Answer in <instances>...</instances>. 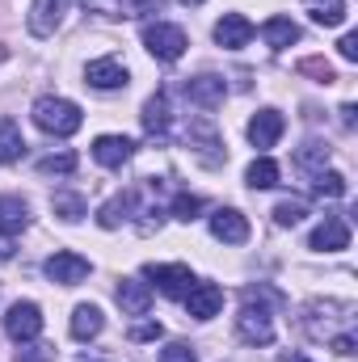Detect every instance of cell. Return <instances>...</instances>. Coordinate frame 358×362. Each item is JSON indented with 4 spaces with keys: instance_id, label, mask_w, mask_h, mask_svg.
<instances>
[{
    "instance_id": "obj_1",
    "label": "cell",
    "mask_w": 358,
    "mask_h": 362,
    "mask_svg": "<svg viewBox=\"0 0 358 362\" xmlns=\"http://www.w3.org/2000/svg\"><path fill=\"white\" fill-rule=\"evenodd\" d=\"M304 333L312 341H337L342 333H354V303H342V299H312L299 316Z\"/></svg>"
},
{
    "instance_id": "obj_2",
    "label": "cell",
    "mask_w": 358,
    "mask_h": 362,
    "mask_svg": "<svg viewBox=\"0 0 358 362\" xmlns=\"http://www.w3.org/2000/svg\"><path fill=\"white\" fill-rule=\"evenodd\" d=\"M34 122H38L47 135L68 139V135L81 131L85 118H81V105L68 101V97H38V101H34Z\"/></svg>"
},
{
    "instance_id": "obj_3",
    "label": "cell",
    "mask_w": 358,
    "mask_h": 362,
    "mask_svg": "<svg viewBox=\"0 0 358 362\" xmlns=\"http://www.w3.org/2000/svg\"><path fill=\"white\" fill-rule=\"evenodd\" d=\"M144 47H148V55L152 59H161V64H173L185 55V30L173 25V21H152V25H144Z\"/></svg>"
},
{
    "instance_id": "obj_4",
    "label": "cell",
    "mask_w": 358,
    "mask_h": 362,
    "mask_svg": "<svg viewBox=\"0 0 358 362\" xmlns=\"http://www.w3.org/2000/svg\"><path fill=\"white\" fill-rule=\"evenodd\" d=\"M236 333H241V341H249V346H270V341H274V320H270V312L258 299H245V308H241V316H236Z\"/></svg>"
},
{
    "instance_id": "obj_5",
    "label": "cell",
    "mask_w": 358,
    "mask_h": 362,
    "mask_svg": "<svg viewBox=\"0 0 358 362\" xmlns=\"http://www.w3.org/2000/svg\"><path fill=\"white\" fill-rule=\"evenodd\" d=\"M4 333H8L13 341H34V337L42 333V308L30 303V299L13 303L8 316H4Z\"/></svg>"
},
{
    "instance_id": "obj_6",
    "label": "cell",
    "mask_w": 358,
    "mask_h": 362,
    "mask_svg": "<svg viewBox=\"0 0 358 362\" xmlns=\"http://www.w3.org/2000/svg\"><path fill=\"white\" fill-rule=\"evenodd\" d=\"M68 8H72V0H34V4H30V17H25L30 34H34V38H51V34L64 25Z\"/></svg>"
},
{
    "instance_id": "obj_7",
    "label": "cell",
    "mask_w": 358,
    "mask_h": 362,
    "mask_svg": "<svg viewBox=\"0 0 358 362\" xmlns=\"http://www.w3.org/2000/svg\"><path fill=\"white\" fill-rule=\"evenodd\" d=\"M219 308H224V291L215 282H194L185 291V312L194 320H211V316H219Z\"/></svg>"
},
{
    "instance_id": "obj_8",
    "label": "cell",
    "mask_w": 358,
    "mask_h": 362,
    "mask_svg": "<svg viewBox=\"0 0 358 362\" xmlns=\"http://www.w3.org/2000/svg\"><path fill=\"white\" fill-rule=\"evenodd\" d=\"M127 64L122 59H114V55H105V59H93L89 68H85V85H93V89H127Z\"/></svg>"
},
{
    "instance_id": "obj_9",
    "label": "cell",
    "mask_w": 358,
    "mask_h": 362,
    "mask_svg": "<svg viewBox=\"0 0 358 362\" xmlns=\"http://www.w3.org/2000/svg\"><path fill=\"white\" fill-rule=\"evenodd\" d=\"M42 270H47L51 282H59V286H76V282L89 278V262L81 253H55V257H47Z\"/></svg>"
},
{
    "instance_id": "obj_10",
    "label": "cell",
    "mask_w": 358,
    "mask_h": 362,
    "mask_svg": "<svg viewBox=\"0 0 358 362\" xmlns=\"http://www.w3.org/2000/svg\"><path fill=\"white\" fill-rule=\"evenodd\" d=\"M211 236L224 240V245H245L249 240V219L241 211H232V206H219L211 215Z\"/></svg>"
},
{
    "instance_id": "obj_11",
    "label": "cell",
    "mask_w": 358,
    "mask_h": 362,
    "mask_svg": "<svg viewBox=\"0 0 358 362\" xmlns=\"http://www.w3.org/2000/svg\"><path fill=\"white\" fill-rule=\"evenodd\" d=\"M308 245H312L316 253H337V249L350 245V223H346L342 215H325V223H316V232H312Z\"/></svg>"
},
{
    "instance_id": "obj_12",
    "label": "cell",
    "mask_w": 358,
    "mask_h": 362,
    "mask_svg": "<svg viewBox=\"0 0 358 362\" xmlns=\"http://www.w3.org/2000/svg\"><path fill=\"white\" fill-rule=\"evenodd\" d=\"M249 38H253V21H249V17H241V13H224V17L215 21V42H219V47L241 51V47H249Z\"/></svg>"
},
{
    "instance_id": "obj_13",
    "label": "cell",
    "mask_w": 358,
    "mask_h": 362,
    "mask_svg": "<svg viewBox=\"0 0 358 362\" xmlns=\"http://www.w3.org/2000/svg\"><path fill=\"white\" fill-rule=\"evenodd\" d=\"M282 127H287V122H282L278 110H258V114L249 118V144L266 152V148H274V144L282 139Z\"/></svg>"
},
{
    "instance_id": "obj_14",
    "label": "cell",
    "mask_w": 358,
    "mask_h": 362,
    "mask_svg": "<svg viewBox=\"0 0 358 362\" xmlns=\"http://www.w3.org/2000/svg\"><path fill=\"white\" fill-rule=\"evenodd\" d=\"M144 278H148V282H156V291H161V295H185V291L194 286L190 266H148Z\"/></svg>"
},
{
    "instance_id": "obj_15",
    "label": "cell",
    "mask_w": 358,
    "mask_h": 362,
    "mask_svg": "<svg viewBox=\"0 0 358 362\" xmlns=\"http://www.w3.org/2000/svg\"><path fill=\"white\" fill-rule=\"evenodd\" d=\"M131 156H135V144H131L127 135H101V139L93 144V160L105 165V169H122Z\"/></svg>"
},
{
    "instance_id": "obj_16",
    "label": "cell",
    "mask_w": 358,
    "mask_h": 362,
    "mask_svg": "<svg viewBox=\"0 0 358 362\" xmlns=\"http://www.w3.org/2000/svg\"><path fill=\"white\" fill-rule=\"evenodd\" d=\"M185 97L198 105V110H215L224 97H228V85H224V76H194V81H185Z\"/></svg>"
},
{
    "instance_id": "obj_17",
    "label": "cell",
    "mask_w": 358,
    "mask_h": 362,
    "mask_svg": "<svg viewBox=\"0 0 358 362\" xmlns=\"http://www.w3.org/2000/svg\"><path fill=\"white\" fill-rule=\"evenodd\" d=\"M118 308H122L127 316H148V308H152V291H148V282H139V278H122V282H118Z\"/></svg>"
},
{
    "instance_id": "obj_18",
    "label": "cell",
    "mask_w": 358,
    "mask_h": 362,
    "mask_svg": "<svg viewBox=\"0 0 358 362\" xmlns=\"http://www.w3.org/2000/svg\"><path fill=\"white\" fill-rule=\"evenodd\" d=\"M25 228H30V206H25V198L0 194V232H4V236H17V232H25Z\"/></svg>"
},
{
    "instance_id": "obj_19",
    "label": "cell",
    "mask_w": 358,
    "mask_h": 362,
    "mask_svg": "<svg viewBox=\"0 0 358 362\" xmlns=\"http://www.w3.org/2000/svg\"><path fill=\"white\" fill-rule=\"evenodd\" d=\"M190 148L198 152L202 165H219V160H224V152H215V148H219V135H215L211 122H194V127H190Z\"/></svg>"
},
{
    "instance_id": "obj_20",
    "label": "cell",
    "mask_w": 358,
    "mask_h": 362,
    "mask_svg": "<svg viewBox=\"0 0 358 362\" xmlns=\"http://www.w3.org/2000/svg\"><path fill=\"white\" fill-rule=\"evenodd\" d=\"M101 329H105V316H101L97 303H81V308L72 312V337H76V341H93Z\"/></svg>"
},
{
    "instance_id": "obj_21",
    "label": "cell",
    "mask_w": 358,
    "mask_h": 362,
    "mask_svg": "<svg viewBox=\"0 0 358 362\" xmlns=\"http://www.w3.org/2000/svg\"><path fill=\"white\" fill-rule=\"evenodd\" d=\"M131 211H135V194H131V189H122V194H114V198L97 211V223H101V228H118V223H127V219H131Z\"/></svg>"
},
{
    "instance_id": "obj_22",
    "label": "cell",
    "mask_w": 358,
    "mask_h": 362,
    "mask_svg": "<svg viewBox=\"0 0 358 362\" xmlns=\"http://www.w3.org/2000/svg\"><path fill=\"white\" fill-rule=\"evenodd\" d=\"M262 38H266L274 51H287L291 42H299V25L291 17H270L266 25H262Z\"/></svg>"
},
{
    "instance_id": "obj_23",
    "label": "cell",
    "mask_w": 358,
    "mask_h": 362,
    "mask_svg": "<svg viewBox=\"0 0 358 362\" xmlns=\"http://www.w3.org/2000/svg\"><path fill=\"white\" fill-rule=\"evenodd\" d=\"M139 118H144V131H148V135H165V131H169V97H165V93L148 97Z\"/></svg>"
},
{
    "instance_id": "obj_24",
    "label": "cell",
    "mask_w": 358,
    "mask_h": 362,
    "mask_svg": "<svg viewBox=\"0 0 358 362\" xmlns=\"http://www.w3.org/2000/svg\"><path fill=\"white\" fill-rule=\"evenodd\" d=\"M21 152H25L21 127H17L13 118H0V165H13V160H21Z\"/></svg>"
},
{
    "instance_id": "obj_25",
    "label": "cell",
    "mask_w": 358,
    "mask_h": 362,
    "mask_svg": "<svg viewBox=\"0 0 358 362\" xmlns=\"http://www.w3.org/2000/svg\"><path fill=\"white\" fill-rule=\"evenodd\" d=\"M304 8L321 25H342L346 21V0H304Z\"/></svg>"
},
{
    "instance_id": "obj_26",
    "label": "cell",
    "mask_w": 358,
    "mask_h": 362,
    "mask_svg": "<svg viewBox=\"0 0 358 362\" xmlns=\"http://www.w3.org/2000/svg\"><path fill=\"white\" fill-rule=\"evenodd\" d=\"M51 211L64 219V223H76V219H85V198L81 194H51Z\"/></svg>"
},
{
    "instance_id": "obj_27",
    "label": "cell",
    "mask_w": 358,
    "mask_h": 362,
    "mask_svg": "<svg viewBox=\"0 0 358 362\" xmlns=\"http://www.w3.org/2000/svg\"><path fill=\"white\" fill-rule=\"evenodd\" d=\"M245 181H249L253 189H270V185H278V165H274L270 156H258V160L249 165V173H245Z\"/></svg>"
},
{
    "instance_id": "obj_28",
    "label": "cell",
    "mask_w": 358,
    "mask_h": 362,
    "mask_svg": "<svg viewBox=\"0 0 358 362\" xmlns=\"http://www.w3.org/2000/svg\"><path fill=\"white\" fill-rule=\"evenodd\" d=\"M312 189H316L321 198H342V194H346V177L333 173V169H321V173H312Z\"/></svg>"
},
{
    "instance_id": "obj_29",
    "label": "cell",
    "mask_w": 358,
    "mask_h": 362,
    "mask_svg": "<svg viewBox=\"0 0 358 362\" xmlns=\"http://www.w3.org/2000/svg\"><path fill=\"white\" fill-rule=\"evenodd\" d=\"M72 169H76V156H72V152H51V156L38 160V173H47V177H51V173H55V177H68Z\"/></svg>"
},
{
    "instance_id": "obj_30",
    "label": "cell",
    "mask_w": 358,
    "mask_h": 362,
    "mask_svg": "<svg viewBox=\"0 0 358 362\" xmlns=\"http://www.w3.org/2000/svg\"><path fill=\"white\" fill-rule=\"evenodd\" d=\"M304 215H308V206L299 198H287V202L274 206V223L278 228H295V223H304Z\"/></svg>"
},
{
    "instance_id": "obj_31",
    "label": "cell",
    "mask_w": 358,
    "mask_h": 362,
    "mask_svg": "<svg viewBox=\"0 0 358 362\" xmlns=\"http://www.w3.org/2000/svg\"><path fill=\"white\" fill-rule=\"evenodd\" d=\"M295 160H299V169H312V173H321V169H325V160H329V148L312 139V144H304V148H299V156H295Z\"/></svg>"
},
{
    "instance_id": "obj_32",
    "label": "cell",
    "mask_w": 358,
    "mask_h": 362,
    "mask_svg": "<svg viewBox=\"0 0 358 362\" xmlns=\"http://www.w3.org/2000/svg\"><path fill=\"white\" fill-rule=\"evenodd\" d=\"M13 362H55V346H47V341H21V350H17V358Z\"/></svg>"
},
{
    "instance_id": "obj_33",
    "label": "cell",
    "mask_w": 358,
    "mask_h": 362,
    "mask_svg": "<svg viewBox=\"0 0 358 362\" xmlns=\"http://www.w3.org/2000/svg\"><path fill=\"white\" fill-rule=\"evenodd\" d=\"M198 211H202V198L198 194H178L173 198V219H181V223L198 219Z\"/></svg>"
},
{
    "instance_id": "obj_34",
    "label": "cell",
    "mask_w": 358,
    "mask_h": 362,
    "mask_svg": "<svg viewBox=\"0 0 358 362\" xmlns=\"http://www.w3.org/2000/svg\"><path fill=\"white\" fill-rule=\"evenodd\" d=\"M299 72H304V76H316L321 85H333V81H337V76H333V68H329V64H321V59H304V64H299Z\"/></svg>"
},
{
    "instance_id": "obj_35",
    "label": "cell",
    "mask_w": 358,
    "mask_h": 362,
    "mask_svg": "<svg viewBox=\"0 0 358 362\" xmlns=\"http://www.w3.org/2000/svg\"><path fill=\"white\" fill-rule=\"evenodd\" d=\"M161 362H198V354H194L185 341H169V346L161 350Z\"/></svg>"
},
{
    "instance_id": "obj_36",
    "label": "cell",
    "mask_w": 358,
    "mask_h": 362,
    "mask_svg": "<svg viewBox=\"0 0 358 362\" xmlns=\"http://www.w3.org/2000/svg\"><path fill=\"white\" fill-rule=\"evenodd\" d=\"M161 333H165V329H161L156 320H144V325H135V329H131V341H156Z\"/></svg>"
},
{
    "instance_id": "obj_37",
    "label": "cell",
    "mask_w": 358,
    "mask_h": 362,
    "mask_svg": "<svg viewBox=\"0 0 358 362\" xmlns=\"http://www.w3.org/2000/svg\"><path fill=\"white\" fill-rule=\"evenodd\" d=\"M337 51H342V59H346V64H354V59H358V34H346V38L337 42Z\"/></svg>"
},
{
    "instance_id": "obj_38",
    "label": "cell",
    "mask_w": 358,
    "mask_h": 362,
    "mask_svg": "<svg viewBox=\"0 0 358 362\" xmlns=\"http://www.w3.org/2000/svg\"><path fill=\"white\" fill-rule=\"evenodd\" d=\"M4 262H13V236L0 232V266H4Z\"/></svg>"
},
{
    "instance_id": "obj_39",
    "label": "cell",
    "mask_w": 358,
    "mask_h": 362,
    "mask_svg": "<svg viewBox=\"0 0 358 362\" xmlns=\"http://www.w3.org/2000/svg\"><path fill=\"white\" fill-rule=\"evenodd\" d=\"M274 362H312V358H308V354H295V350H291V354H278Z\"/></svg>"
},
{
    "instance_id": "obj_40",
    "label": "cell",
    "mask_w": 358,
    "mask_h": 362,
    "mask_svg": "<svg viewBox=\"0 0 358 362\" xmlns=\"http://www.w3.org/2000/svg\"><path fill=\"white\" fill-rule=\"evenodd\" d=\"M354 114H358L354 105H342V122H346V127H354Z\"/></svg>"
},
{
    "instance_id": "obj_41",
    "label": "cell",
    "mask_w": 358,
    "mask_h": 362,
    "mask_svg": "<svg viewBox=\"0 0 358 362\" xmlns=\"http://www.w3.org/2000/svg\"><path fill=\"white\" fill-rule=\"evenodd\" d=\"M181 4H202V0H181Z\"/></svg>"
},
{
    "instance_id": "obj_42",
    "label": "cell",
    "mask_w": 358,
    "mask_h": 362,
    "mask_svg": "<svg viewBox=\"0 0 358 362\" xmlns=\"http://www.w3.org/2000/svg\"><path fill=\"white\" fill-rule=\"evenodd\" d=\"M76 362H101V358H76Z\"/></svg>"
}]
</instances>
